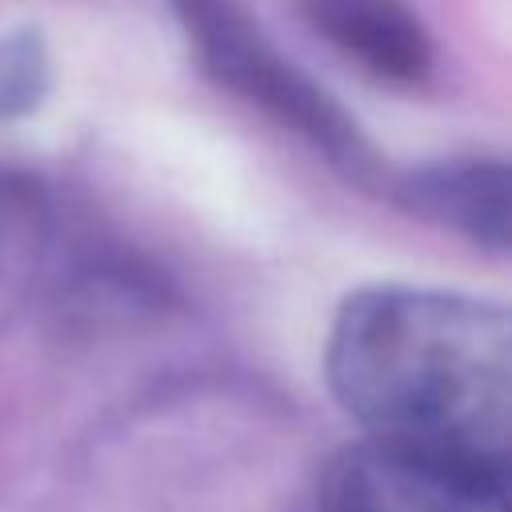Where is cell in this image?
I'll return each mask as SVG.
<instances>
[{
  "label": "cell",
  "instance_id": "cell-3",
  "mask_svg": "<svg viewBox=\"0 0 512 512\" xmlns=\"http://www.w3.org/2000/svg\"><path fill=\"white\" fill-rule=\"evenodd\" d=\"M316 512H512V472L360 436L324 468Z\"/></svg>",
  "mask_w": 512,
  "mask_h": 512
},
{
  "label": "cell",
  "instance_id": "cell-6",
  "mask_svg": "<svg viewBox=\"0 0 512 512\" xmlns=\"http://www.w3.org/2000/svg\"><path fill=\"white\" fill-rule=\"evenodd\" d=\"M52 88V52L36 28L0 32V120H20Z\"/></svg>",
  "mask_w": 512,
  "mask_h": 512
},
{
  "label": "cell",
  "instance_id": "cell-2",
  "mask_svg": "<svg viewBox=\"0 0 512 512\" xmlns=\"http://www.w3.org/2000/svg\"><path fill=\"white\" fill-rule=\"evenodd\" d=\"M200 68L232 96L264 112L284 132L300 136L340 176L376 188L388 184L384 160L344 104L316 84L280 44L256 24L240 0H168Z\"/></svg>",
  "mask_w": 512,
  "mask_h": 512
},
{
  "label": "cell",
  "instance_id": "cell-4",
  "mask_svg": "<svg viewBox=\"0 0 512 512\" xmlns=\"http://www.w3.org/2000/svg\"><path fill=\"white\" fill-rule=\"evenodd\" d=\"M388 192L416 220L444 228L488 256L508 252L512 180L504 156H488V152L440 156L392 176Z\"/></svg>",
  "mask_w": 512,
  "mask_h": 512
},
{
  "label": "cell",
  "instance_id": "cell-5",
  "mask_svg": "<svg viewBox=\"0 0 512 512\" xmlns=\"http://www.w3.org/2000/svg\"><path fill=\"white\" fill-rule=\"evenodd\" d=\"M316 36L388 88L420 92L436 80V44L408 0H300Z\"/></svg>",
  "mask_w": 512,
  "mask_h": 512
},
{
  "label": "cell",
  "instance_id": "cell-1",
  "mask_svg": "<svg viewBox=\"0 0 512 512\" xmlns=\"http://www.w3.org/2000/svg\"><path fill=\"white\" fill-rule=\"evenodd\" d=\"M324 372L368 440L512 472V328L500 304L368 284L336 308Z\"/></svg>",
  "mask_w": 512,
  "mask_h": 512
},
{
  "label": "cell",
  "instance_id": "cell-7",
  "mask_svg": "<svg viewBox=\"0 0 512 512\" xmlns=\"http://www.w3.org/2000/svg\"><path fill=\"white\" fill-rule=\"evenodd\" d=\"M44 232H48L44 188L16 168H0V276L36 252Z\"/></svg>",
  "mask_w": 512,
  "mask_h": 512
}]
</instances>
